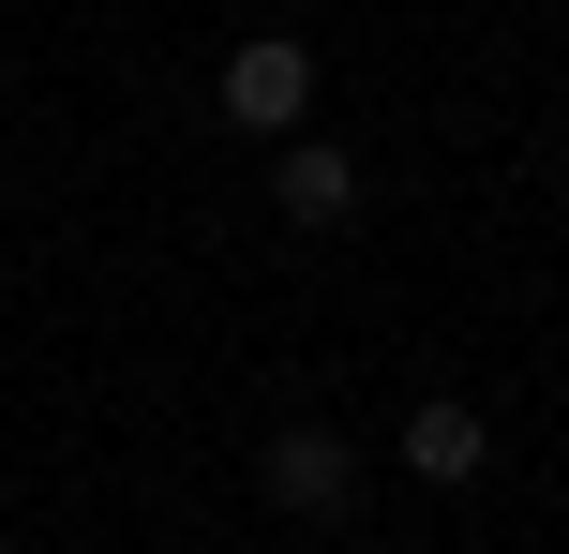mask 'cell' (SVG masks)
Segmentation results:
<instances>
[{
    "label": "cell",
    "instance_id": "3",
    "mask_svg": "<svg viewBox=\"0 0 569 554\" xmlns=\"http://www.w3.org/2000/svg\"><path fill=\"white\" fill-rule=\"evenodd\" d=\"M256 480H270V510H300V525H330V510H345V435H315V420H284Z\"/></svg>",
    "mask_w": 569,
    "mask_h": 554
},
{
    "label": "cell",
    "instance_id": "1",
    "mask_svg": "<svg viewBox=\"0 0 569 554\" xmlns=\"http://www.w3.org/2000/svg\"><path fill=\"white\" fill-rule=\"evenodd\" d=\"M300 105H315V46L256 30V46L226 60V120H240V135H300Z\"/></svg>",
    "mask_w": 569,
    "mask_h": 554
},
{
    "label": "cell",
    "instance_id": "2",
    "mask_svg": "<svg viewBox=\"0 0 569 554\" xmlns=\"http://www.w3.org/2000/svg\"><path fill=\"white\" fill-rule=\"evenodd\" d=\"M284 165H270V210L284 225H360V150H330V135H270Z\"/></svg>",
    "mask_w": 569,
    "mask_h": 554
},
{
    "label": "cell",
    "instance_id": "4",
    "mask_svg": "<svg viewBox=\"0 0 569 554\" xmlns=\"http://www.w3.org/2000/svg\"><path fill=\"white\" fill-rule=\"evenodd\" d=\"M405 465H420V480H480V465H495L480 405H420V420H405Z\"/></svg>",
    "mask_w": 569,
    "mask_h": 554
}]
</instances>
